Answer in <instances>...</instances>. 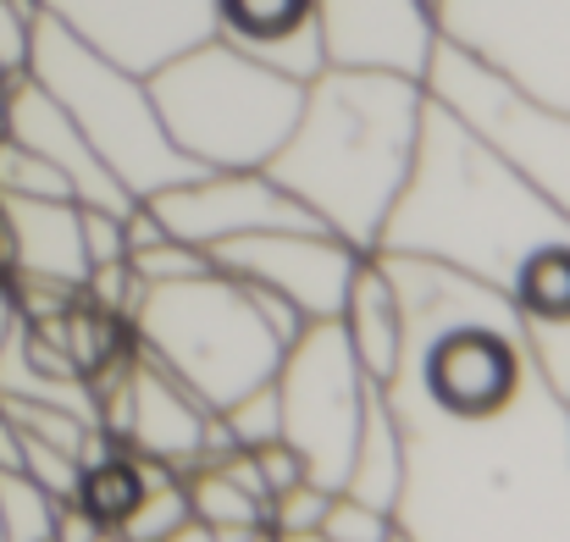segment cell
<instances>
[{
  "mask_svg": "<svg viewBox=\"0 0 570 542\" xmlns=\"http://www.w3.org/2000/svg\"><path fill=\"white\" fill-rule=\"evenodd\" d=\"M95 542H117V538H95Z\"/></svg>",
  "mask_w": 570,
  "mask_h": 542,
  "instance_id": "8",
  "label": "cell"
},
{
  "mask_svg": "<svg viewBox=\"0 0 570 542\" xmlns=\"http://www.w3.org/2000/svg\"><path fill=\"white\" fill-rule=\"evenodd\" d=\"M50 526H56L50 493L22 471H0V532H6V542H50Z\"/></svg>",
  "mask_w": 570,
  "mask_h": 542,
  "instance_id": "3",
  "label": "cell"
},
{
  "mask_svg": "<svg viewBox=\"0 0 570 542\" xmlns=\"http://www.w3.org/2000/svg\"><path fill=\"white\" fill-rule=\"evenodd\" d=\"M521 299L538 316H570V255H538L521 272Z\"/></svg>",
  "mask_w": 570,
  "mask_h": 542,
  "instance_id": "4",
  "label": "cell"
},
{
  "mask_svg": "<svg viewBox=\"0 0 570 542\" xmlns=\"http://www.w3.org/2000/svg\"><path fill=\"white\" fill-rule=\"evenodd\" d=\"M78 487H83V515L95 526H128L134 510L145 504V471L134 460H106Z\"/></svg>",
  "mask_w": 570,
  "mask_h": 542,
  "instance_id": "2",
  "label": "cell"
},
{
  "mask_svg": "<svg viewBox=\"0 0 570 542\" xmlns=\"http://www.w3.org/2000/svg\"><path fill=\"white\" fill-rule=\"evenodd\" d=\"M515 387V361L499 338H449L432 361V393L449 410H493Z\"/></svg>",
  "mask_w": 570,
  "mask_h": 542,
  "instance_id": "1",
  "label": "cell"
},
{
  "mask_svg": "<svg viewBox=\"0 0 570 542\" xmlns=\"http://www.w3.org/2000/svg\"><path fill=\"white\" fill-rule=\"evenodd\" d=\"M6 333H11V305H6V294H0V344H6Z\"/></svg>",
  "mask_w": 570,
  "mask_h": 542,
  "instance_id": "7",
  "label": "cell"
},
{
  "mask_svg": "<svg viewBox=\"0 0 570 542\" xmlns=\"http://www.w3.org/2000/svg\"><path fill=\"white\" fill-rule=\"evenodd\" d=\"M22 56H28V22H22L17 0H0V72L22 67Z\"/></svg>",
  "mask_w": 570,
  "mask_h": 542,
  "instance_id": "6",
  "label": "cell"
},
{
  "mask_svg": "<svg viewBox=\"0 0 570 542\" xmlns=\"http://www.w3.org/2000/svg\"><path fill=\"white\" fill-rule=\"evenodd\" d=\"M0 542H6V532H0Z\"/></svg>",
  "mask_w": 570,
  "mask_h": 542,
  "instance_id": "9",
  "label": "cell"
},
{
  "mask_svg": "<svg viewBox=\"0 0 570 542\" xmlns=\"http://www.w3.org/2000/svg\"><path fill=\"white\" fill-rule=\"evenodd\" d=\"M227 11H233V22H238V28H249V33L272 39V33H288V28L299 22L305 0H227Z\"/></svg>",
  "mask_w": 570,
  "mask_h": 542,
  "instance_id": "5",
  "label": "cell"
}]
</instances>
